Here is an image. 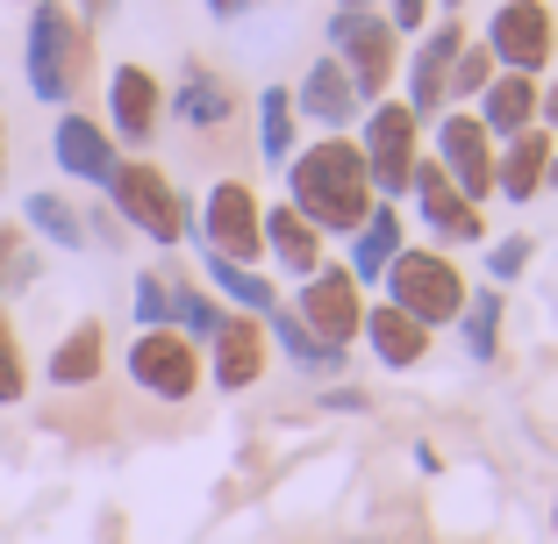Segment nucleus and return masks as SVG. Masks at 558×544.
<instances>
[{
  "mask_svg": "<svg viewBox=\"0 0 558 544\" xmlns=\"http://www.w3.org/2000/svg\"><path fill=\"white\" fill-rule=\"evenodd\" d=\"M265 337H272L279 359L294 365V373H308V379H337V373H344V351H329L323 337H315L308 323H301V315L287 309V301H279V309L265 315Z\"/></svg>",
  "mask_w": 558,
  "mask_h": 544,
  "instance_id": "393cba45",
  "label": "nucleus"
},
{
  "mask_svg": "<svg viewBox=\"0 0 558 544\" xmlns=\"http://www.w3.org/2000/svg\"><path fill=\"white\" fill-rule=\"evenodd\" d=\"M359 344H373V359L387 365V373H415V365L429 359V344H437V337H429L415 315H401L395 301H365Z\"/></svg>",
  "mask_w": 558,
  "mask_h": 544,
  "instance_id": "aec40b11",
  "label": "nucleus"
},
{
  "mask_svg": "<svg viewBox=\"0 0 558 544\" xmlns=\"http://www.w3.org/2000/svg\"><path fill=\"white\" fill-rule=\"evenodd\" d=\"M186 237H194L201 251H215V258L230 265H265V201L251 180H215L208 194L194 201V222H186Z\"/></svg>",
  "mask_w": 558,
  "mask_h": 544,
  "instance_id": "423d86ee",
  "label": "nucleus"
},
{
  "mask_svg": "<svg viewBox=\"0 0 558 544\" xmlns=\"http://www.w3.org/2000/svg\"><path fill=\"white\" fill-rule=\"evenodd\" d=\"M365 301L373 294L344 273V258H323L308 280H294V301H287V309H294L329 351H351L359 344V323H365Z\"/></svg>",
  "mask_w": 558,
  "mask_h": 544,
  "instance_id": "1a4fd4ad",
  "label": "nucleus"
},
{
  "mask_svg": "<svg viewBox=\"0 0 558 544\" xmlns=\"http://www.w3.org/2000/svg\"><path fill=\"white\" fill-rule=\"evenodd\" d=\"M473 116H480V130H487L494 144L537 130V80H530V72H494V80L480 86Z\"/></svg>",
  "mask_w": 558,
  "mask_h": 544,
  "instance_id": "4be33fe9",
  "label": "nucleus"
},
{
  "mask_svg": "<svg viewBox=\"0 0 558 544\" xmlns=\"http://www.w3.org/2000/svg\"><path fill=\"white\" fill-rule=\"evenodd\" d=\"M201 8H208L215 22H244L251 8H265V0H201Z\"/></svg>",
  "mask_w": 558,
  "mask_h": 544,
  "instance_id": "58836bf2",
  "label": "nucleus"
},
{
  "mask_svg": "<svg viewBox=\"0 0 558 544\" xmlns=\"http://www.w3.org/2000/svg\"><path fill=\"white\" fill-rule=\"evenodd\" d=\"M323 36H329V58L344 65L351 94H359L365 108H373V100H387L401 86V50H409V44L387 29V15H379V8H337Z\"/></svg>",
  "mask_w": 558,
  "mask_h": 544,
  "instance_id": "39448f33",
  "label": "nucleus"
},
{
  "mask_svg": "<svg viewBox=\"0 0 558 544\" xmlns=\"http://www.w3.org/2000/svg\"><path fill=\"white\" fill-rule=\"evenodd\" d=\"M423 150L444 166V180L459 186L465 201H480V208H487V194H494V150H501V144L480 130L473 108H444V116L429 122V144Z\"/></svg>",
  "mask_w": 558,
  "mask_h": 544,
  "instance_id": "f8f14e48",
  "label": "nucleus"
},
{
  "mask_svg": "<svg viewBox=\"0 0 558 544\" xmlns=\"http://www.w3.org/2000/svg\"><path fill=\"white\" fill-rule=\"evenodd\" d=\"M108 215H116L122 230H136L144 244L180 251L186 222H194V201L172 186V172H165L158 158H122L116 180H108Z\"/></svg>",
  "mask_w": 558,
  "mask_h": 544,
  "instance_id": "7ed1b4c3",
  "label": "nucleus"
},
{
  "mask_svg": "<svg viewBox=\"0 0 558 544\" xmlns=\"http://www.w3.org/2000/svg\"><path fill=\"white\" fill-rule=\"evenodd\" d=\"M359 150H365V172H373V194L379 201H401L409 194V180H415V166H423V122L401 108V94H387V100H373L359 116Z\"/></svg>",
  "mask_w": 558,
  "mask_h": 544,
  "instance_id": "0eeeda50",
  "label": "nucleus"
},
{
  "mask_svg": "<svg viewBox=\"0 0 558 544\" xmlns=\"http://www.w3.org/2000/svg\"><path fill=\"white\" fill-rule=\"evenodd\" d=\"M94 72V29H80L72 0H29V29H22V80L44 108H72Z\"/></svg>",
  "mask_w": 558,
  "mask_h": 544,
  "instance_id": "f03ea898",
  "label": "nucleus"
},
{
  "mask_svg": "<svg viewBox=\"0 0 558 544\" xmlns=\"http://www.w3.org/2000/svg\"><path fill=\"white\" fill-rule=\"evenodd\" d=\"M551 530H558V495H551Z\"/></svg>",
  "mask_w": 558,
  "mask_h": 544,
  "instance_id": "a18cd8bd",
  "label": "nucleus"
},
{
  "mask_svg": "<svg viewBox=\"0 0 558 544\" xmlns=\"http://www.w3.org/2000/svg\"><path fill=\"white\" fill-rule=\"evenodd\" d=\"M287 94H294V116L301 122H315V136H351L359 130V116H365V100L351 94V80H344V65H337V58H315L308 72H301L294 86H287Z\"/></svg>",
  "mask_w": 558,
  "mask_h": 544,
  "instance_id": "a211bd4d",
  "label": "nucleus"
},
{
  "mask_svg": "<svg viewBox=\"0 0 558 544\" xmlns=\"http://www.w3.org/2000/svg\"><path fill=\"white\" fill-rule=\"evenodd\" d=\"M329 258V244L315 237V222H301L287 201H265V265H279L287 280H308Z\"/></svg>",
  "mask_w": 558,
  "mask_h": 544,
  "instance_id": "b1692460",
  "label": "nucleus"
},
{
  "mask_svg": "<svg viewBox=\"0 0 558 544\" xmlns=\"http://www.w3.org/2000/svg\"><path fill=\"white\" fill-rule=\"evenodd\" d=\"M122 373H130V387L136 395H150V401H194L201 395V344H186L180 330H136L130 337V351H122Z\"/></svg>",
  "mask_w": 558,
  "mask_h": 544,
  "instance_id": "9d476101",
  "label": "nucleus"
},
{
  "mask_svg": "<svg viewBox=\"0 0 558 544\" xmlns=\"http://www.w3.org/2000/svg\"><path fill=\"white\" fill-rule=\"evenodd\" d=\"M551 150H558V136H551V130H523V136H509V144L494 150V194L515 201V208H530V201L544 194V166H551Z\"/></svg>",
  "mask_w": 558,
  "mask_h": 544,
  "instance_id": "412c9836",
  "label": "nucleus"
},
{
  "mask_svg": "<svg viewBox=\"0 0 558 544\" xmlns=\"http://www.w3.org/2000/svg\"><path fill=\"white\" fill-rule=\"evenodd\" d=\"M551 65H558V29H551Z\"/></svg>",
  "mask_w": 558,
  "mask_h": 544,
  "instance_id": "c03bdc74",
  "label": "nucleus"
},
{
  "mask_svg": "<svg viewBox=\"0 0 558 544\" xmlns=\"http://www.w3.org/2000/svg\"><path fill=\"white\" fill-rule=\"evenodd\" d=\"M172 280H180V265H144V273L130 280L136 330H172Z\"/></svg>",
  "mask_w": 558,
  "mask_h": 544,
  "instance_id": "7c9ffc66",
  "label": "nucleus"
},
{
  "mask_svg": "<svg viewBox=\"0 0 558 544\" xmlns=\"http://www.w3.org/2000/svg\"><path fill=\"white\" fill-rule=\"evenodd\" d=\"M22 395H29V351H22L15 315H8V301H0V409H15Z\"/></svg>",
  "mask_w": 558,
  "mask_h": 544,
  "instance_id": "72a5a7b5",
  "label": "nucleus"
},
{
  "mask_svg": "<svg viewBox=\"0 0 558 544\" xmlns=\"http://www.w3.org/2000/svg\"><path fill=\"white\" fill-rule=\"evenodd\" d=\"M50 387H65V395H80V387H94L100 373H108V323L100 315H80L58 344H50Z\"/></svg>",
  "mask_w": 558,
  "mask_h": 544,
  "instance_id": "5701e85b",
  "label": "nucleus"
},
{
  "mask_svg": "<svg viewBox=\"0 0 558 544\" xmlns=\"http://www.w3.org/2000/svg\"><path fill=\"white\" fill-rule=\"evenodd\" d=\"M379 15H387V29H395L401 44H415V36L437 22V0H379Z\"/></svg>",
  "mask_w": 558,
  "mask_h": 544,
  "instance_id": "c9c22d12",
  "label": "nucleus"
},
{
  "mask_svg": "<svg viewBox=\"0 0 558 544\" xmlns=\"http://www.w3.org/2000/svg\"><path fill=\"white\" fill-rule=\"evenodd\" d=\"M465 36H473V29H465V15H437L409 50H401V108H409L423 130L451 108L444 86H451V58L465 50Z\"/></svg>",
  "mask_w": 558,
  "mask_h": 544,
  "instance_id": "6e6552de",
  "label": "nucleus"
},
{
  "mask_svg": "<svg viewBox=\"0 0 558 544\" xmlns=\"http://www.w3.org/2000/svg\"><path fill=\"white\" fill-rule=\"evenodd\" d=\"M544 194H558V150H551V166H544Z\"/></svg>",
  "mask_w": 558,
  "mask_h": 544,
  "instance_id": "ea45409f",
  "label": "nucleus"
},
{
  "mask_svg": "<svg viewBox=\"0 0 558 544\" xmlns=\"http://www.w3.org/2000/svg\"><path fill=\"white\" fill-rule=\"evenodd\" d=\"M551 29H558V15H551V0H501L487 15V58L501 72H530V80H544L551 72Z\"/></svg>",
  "mask_w": 558,
  "mask_h": 544,
  "instance_id": "ddd939ff",
  "label": "nucleus"
},
{
  "mask_svg": "<svg viewBox=\"0 0 558 544\" xmlns=\"http://www.w3.org/2000/svg\"><path fill=\"white\" fill-rule=\"evenodd\" d=\"M236 108H244L236 86L215 65H201V58H186L180 80L165 86V122H180V130H194V136H222L236 122Z\"/></svg>",
  "mask_w": 558,
  "mask_h": 544,
  "instance_id": "f3484780",
  "label": "nucleus"
},
{
  "mask_svg": "<svg viewBox=\"0 0 558 544\" xmlns=\"http://www.w3.org/2000/svg\"><path fill=\"white\" fill-rule=\"evenodd\" d=\"M72 15H80V29H100V22L116 15V0H72Z\"/></svg>",
  "mask_w": 558,
  "mask_h": 544,
  "instance_id": "4c0bfd02",
  "label": "nucleus"
},
{
  "mask_svg": "<svg viewBox=\"0 0 558 544\" xmlns=\"http://www.w3.org/2000/svg\"><path fill=\"white\" fill-rule=\"evenodd\" d=\"M465 273H459V258L451 251H437V244H409L395 265H387V280H379V301H395L401 315H415L429 337L437 330H451L459 323V309H465Z\"/></svg>",
  "mask_w": 558,
  "mask_h": 544,
  "instance_id": "20e7f679",
  "label": "nucleus"
},
{
  "mask_svg": "<svg viewBox=\"0 0 558 544\" xmlns=\"http://www.w3.org/2000/svg\"><path fill=\"white\" fill-rule=\"evenodd\" d=\"M22 230H29L36 244L86 251V208H72L58 186H36V194H22Z\"/></svg>",
  "mask_w": 558,
  "mask_h": 544,
  "instance_id": "bb28decb",
  "label": "nucleus"
},
{
  "mask_svg": "<svg viewBox=\"0 0 558 544\" xmlns=\"http://www.w3.org/2000/svg\"><path fill=\"white\" fill-rule=\"evenodd\" d=\"M272 365V337H265V315H222V330L201 344V373H208L215 395H251Z\"/></svg>",
  "mask_w": 558,
  "mask_h": 544,
  "instance_id": "2eb2a0df",
  "label": "nucleus"
},
{
  "mask_svg": "<svg viewBox=\"0 0 558 544\" xmlns=\"http://www.w3.org/2000/svg\"><path fill=\"white\" fill-rule=\"evenodd\" d=\"M537 258V244H530L523 230H509V237H494L487 244V287H509V280H523V265Z\"/></svg>",
  "mask_w": 558,
  "mask_h": 544,
  "instance_id": "f704fd0d",
  "label": "nucleus"
},
{
  "mask_svg": "<svg viewBox=\"0 0 558 544\" xmlns=\"http://www.w3.org/2000/svg\"><path fill=\"white\" fill-rule=\"evenodd\" d=\"M301 150V116H294V94L287 86H258V158L265 166H287Z\"/></svg>",
  "mask_w": 558,
  "mask_h": 544,
  "instance_id": "c85d7f7f",
  "label": "nucleus"
},
{
  "mask_svg": "<svg viewBox=\"0 0 558 544\" xmlns=\"http://www.w3.org/2000/svg\"><path fill=\"white\" fill-rule=\"evenodd\" d=\"M501 315H509V301H501V287H465V309H459V323L451 330L465 337V359L473 365H494L501 359Z\"/></svg>",
  "mask_w": 558,
  "mask_h": 544,
  "instance_id": "cd10ccee",
  "label": "nucleus"
},
{
  "mask_svg": "<svg viewBox=\"0 0 558 544\" xmlns=\"http://www.w3.org/2000/svg\"><path fill=\"white\" fill-rule=\"evenodd\" d=\"M0 186H8V122H0Z\"/></svg>",
  "mask_w": 558,
  "mask_h": 544,
  "instance_id": "a19ab883",
  "label": "nucleus"
},
{
  "mask_svg": "<svg viewBox=\"0 0 558 544\" xmlns=\"http://www.w3.org/2000/svg\"><path fill=\"white\" fill-rule=\"evenodd\" d=\"M279 180H287L279 201H287L301 222H315L323 244H344L365 215H373V201H379L359 136H315V144H301L294 158L279 166Z\"/></svg>",
  "mask_w": 558,
  "mask_h": 544,
  "instance_id": "f257e3e1",
  "label": "nucleus"
},
{
  "mask_svg": "<svg viewBox=\"0 0 558 544\" xmlns=\"http://www.w3.org/2000/svg\"><path fill=\"white\" fill-rule=\"evenodd\" d=\"M337 8H379V0H337Z\"/></svg>",
  "mask_w": 558,
  "mask_h": 544,
  "instance_id": "37998d69",
  "label": "nucleus"
},
{
  "mask_svg": "<svg viewBox=\"0 0 558 544\" xmlns=\"http://www.w3.org/2000/svg\"><path fill=\"white\" fill-rule=\"evenodd\" d=\"M222 315H230V309H222L201 280H186V273L172 280V330H180L186 344H208V337L222 330Z\"/></svg>",
  "mask_w": 558,
  "mask_h": 544,
  "instance_id": "c756f323",
  "label": "nucleus"
},
{
  "mask_svg": "<svg viewBox=\"0 0 558 544\" xmlns=\"http://www.w3.org/2000/svg\"><path fill=\"white\" fill-rule=\"evenodd\" d=\"M437 15H465V0H437Z\"/></svg>",
  "mask_w": 558,
  "mask_h": 544,
  "instance_id": "79ce46f5",
  "label": "nucleus"
},
{
  "mask_svg": "<svg viewBox=\"0 0 558 544\" xmlns=\"http://www.w3.org/2000/svg\"><path fill=\"white\" fill-rule=\"evenodd\" d=\"M108 136H116L122 158H150V144H158L165 130V80L150 65H136V58H122L116 72H108Z\"/></svg>",
  "mask_w": 558,
  "mask_h": 544,
  "instance_id": "9b49d317",
  "label": "nucleus"
},
{
  "mask_svg": "<svg viewBox=\"0 0 558 544\" xmlns=\"http://www.w3.org/2000/svg\"><path fill=\"white\" fill-rule=\"evenodd\" d=\"M494 72H501V65L487 58V44H480V36H465V50L451 58V86H444V100H451V108H473L480 86H487Z\"/></svg>",
  "mask_w": 558,
  "mask_h": 544,
  "instance_id": "473e14b6",
  "label": "nucleus"
},
{
  "mask_svg": "<svg viewBox=\"0 0 558 544\" xmlns=\"http://www.w3.org/2000/svg\"><path fill=\"white\" fill-rule=\"evenodd\" d=\"M537 130L558 136V72H544V80H537Z\"/></svg>",
  "mask_w": 558,
  "mask_h": 544,
  "instance_id": "e433bc0d",
  "label": "nucleus"
},
{
  "mask_svg": "<svg viewBox=\"0 0 558 544\" xmlns=\"http://www.w3.org/2000/svg\"><path fill=\"white\" fill-rule=\"evenodd\" d=\"M409 251V215L395 208V201H373V215H365L359 230L344 237V273L373 294L379 280H387V265Z\"/></svg>",
  "mask_w": 558,
  "mask_h": 544,
  "instance_id": "6ab92c4d",
  "label": "nucleus"
},
{
  "mask_svg": "<svg viewBox=\"0 0 558 544\" xmlns=\"http://www.w3.org/2000/svg\"><path fill=\"white\" fill-rule=\"evenodd\" d=\"M36 287V237L22 222H0V301Z\"/></svg>",
  "mask_w": 558,
  "mask_h": 544,
  "instance_id": "2f4dec72",
  "label": "nucleus"
},
{
  "mask_svg": "<svg viewBox=\"0 0 558 544\" xmlns=\"http://www.w3.org/2000/svg\"><path fill=\"white\" fill-rule=\"evenodd\" d=\"M409 201H415V222L429 230V244H437V251L487 244V208L465 201L459 186L444 180V166L429 158V150H423V166H415V180H409Z\"/></svg>",
  "mask_w": 558,
  "mask_h": 544,
  "instance_id": "4468645a",
  "label": "nucleus"
},
{
  "mask_svg": "<svg viewBox=\"0 0 558 544\" xmlns=\"http://www.w3.org/2000/svg\"><path fill=\"white\" fill-rule=\"evenodd\" d=\"M201 280H208V294L222 301V309H236V315H272L279 309V287L265 280L258 265H230V258H215V251H201Z\"/></svg>",
  "mask_w": 558,
  "mask_h": 544,
  "instance_id": "a878e982",
  "label": "nucleus"
},
{
  "mask_svg": "<svg viewBox=\"0 0 558 544\" xmlns=\"http://www.w3.org/2000/svg\"><path fill=\"white\" fill-rule=\"evenodd\" d=\"M50 158H58V172H65V180L94 186V194H108V180H116V166H122V150H116V136H108V122L86 116V108H58Z\"/></svg>",
  "mask_w": 558,
  "mask_h": 544,
  "instance_id": "dca6fc26",
  "label": "nucleus"
}]
</instances>
